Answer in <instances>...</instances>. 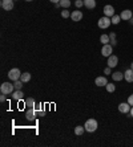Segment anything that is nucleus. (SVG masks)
Listing matches in <instances>:
<instances>
[{
	"label": "nucleus",
	"instance_id": "obj_3",
	"mask_svg": "<svg viewBox=\"0 0 133 147\" xmlns=\"http://www.w3.org/2000/svg\"><path fill=\"white\" fill-rule=\"evenodd\" d=\"M112 24V20H111V17L108 16H102L98 19V28H101V29H107V28H109V25Z\"/></svg>",
	"mask_w": 133,
	"mask_h": 147
},
{
	"label": "nucleus",
	"instance_id": "obj_31",
	"mask_svg": "<svg viewBox=\"0 0 133 147\" xmlns=\"http://www.w3.org/2000/svg\"><path fill=\"white\" fill-rule=\"evenodd\" d=\"M5 96H7V94L1 93V96H0V101H1V102H4V101H5Z\"/></svg>",
	"mask_w": 133,
	"mask_h": 147
},
{
	"label": "nucleus",
	"instance_id": "obj_18",
	"mask_svg": "<svg viewBox=\"0 0 133 147\" xmlns=\"http://www.w3.org/2000/svg\"><path fill=\"white\" fill-rule=\"evenodd\" d=\"M25 106L28 107V109H33L36 106V102L33 98H27L25 99Z\"/></svg>",
	"mask_w": 133,
	"mask_h": 147
},
{
	"label": "nucleus",
	"instance_id": "obj_36",
	"mask_svg": "<svg viewBox=\"0 0 133 147\" xmlns=\"http://www.w3.org/2000/svg\"><path fill=\"white\" fill-rule=\"evenodd\" d=\"M25 1H33V0H25Z\"/></svg>",
	"mask_w": 133,
	"mask_h": 147
},
{
	"label": "nucleus",
	"instance_id": "obj_27",
	"mask_svg": "<svg viewBox=\"0 0 133 147\" xmlns=\"http://www.w3.org/2000/svg\"><path fill=\"white\" fill-rule=\"evenodd\" d=\"M61 17H63V19H68V17H71L69 11H66V9L61 11Z\"/></svg>",
	"mask_w": 133,
	"mask_h": 147
},
{
	"label": "nucleus",
	"instance_id": "obj_28",
	"mask_svg": "<svg viewBox=\"0 0 133 147\" xmlns=\"http://www.w3.org/2000/svg\"><path fill=\"white\" fill-rule=\"evenodd\" d=\"M75 5H76L77 8L83 7V5H84V0H76V1H75Z\"/></svg>",
	"mask_w": 133,
	"mask_h": 147
},
{
	"label": "nucleus",
	"instance_id": "obj_34",
	"mask_svg": "<svg viewBox=\"0 0 133 147\" xmlns=\"http://www.w3.org/2000/svg\"><path fill=\"white\" fill-rule=\"evenodd\" d=\"M130 24H132V25H133V16H132V17H130Z\"/></svg>",
	"mask_w": 133,
	"mask_h": 147
},
{
	"label": "nucleus",
	"instance_id": "obj_4",
	"mask_svg": "<svg viewBox=\"0 0 133 147\" xmlns=\"http://www.w3.org/2000/svg\"><path fill=\"white\" fill-rule=\"evenodd\" d=\"M21 77V72L19 68H14L11 69L10 72H8V78L11 80V81H16V80H20Z\"/></svg>",
	"mask_w": 133,
	"mask_h": 147
},
{
	"label": "nucleus",
	"instance_id": "obj_17",
	"mask_svg": "<svg viewBox=\"0 0 133 147\" xmlns=\"http://www.w3.org/2000/svg\"><path fill=\"white\" fill-rule=\"evenodd\" d=\"M112 78H113V81H121V80H124V73H121V72L112 73Z\"/></svg>",
	"mask_w": 133,
	"mask_h": 147
},
{
	"label": "nucleus",
	"instance_id": "obj_32",
	"mask_svg": "<svg viewBox=\"0 0 133 147\" xmlns=\"http://www.w3.org/2000/svg\"><path fill=\"white\" fill-rule=\"evenodd\" d=\"M51 3H55V4H59L60 3V0H49Z\"/></svg>",
	"mask_w": 133,
	"mask_h": 147
},
{
	"label": "nucleus",
	"instance_id": "obj_14",
	"mask_svg": "<svg viewBox=\"0 0 133 147\" xmlns=\"http://www.w3.org/2000/svg\"><path fill=\"white\" fill-rule=\"evenodd\" d=\"M84 7L88 8V9H95L96 0H84Z\"/></svg>",
	"mask_w": 133,
	"mask_h": 147
},
{
	"label": "nucleus",
	"instance_id": "obj_30",
	"mask_svg": "<svg viewBox=\"0 0 133 147\" xmlns=\"http://www.w3.org/2000/svg\"><path fill=\"white\" fill-rule=\"evenodd\" d=\"M128 103H129L130 106H133V94H130V96L128 97Z\"/></svg>",
	"mask_w": 133,
	"mask_h": 147
},
{
	"label": "nucleus",
	"instance_id": "obj_33",
	"mask_svg": "<svg viewBox=\"0 0 133 147\" xmlns=\"http://www.w3.org/2000/svg\"><path fill=\"white\" fill-rule=\"evenodd\" d=\"M129 113H130V117H133V106L130 107V111H129Z\"/></svg>",
	"mask_w": 133,
	"mask_h": 147
},
{
	"label": "nucleus",
	"instance_id": "obj_20",
	"mask_svg": "<svg viewBox=\"0 0 133 147\" xmlns=\"http://www.w3.org/2000/svg\"><path fill=\"white\" fill-rule=\"evenodd\" d=\"M20 80L24 82V84H25V82H29V81H31V74H29L28 72H27V73H21Z\"/></svg>",
	"mask_w": 133,
	"mask_h": 147
},
{
	"label": "nucleus",
	"instance_id": "obj_13",
	"mask_svg": "<svg viewBox=\"0 0 133 147\" xmlns=\"http://www.w3.org/2000/svg\"><path fill=\"white\" fill-rule=\"evenodd\" d=\"M124 78L126 82H133V69H128L124 73Z\"/></svg>",
	"mask_w": 133,
	"mask_h": 147
},
{
	"label": "nucleus",
	"instance_id": "obj_25",
	"mask_svg": "<svg viewBox=\"0 0 133 147\" xmlns=\"http://www.w3.org/2000/svg\"><path fill=\"white\" fill-rule=\"evenodd\" d=\"M105 89H107V92H108V93H113L116 90V85H115V84H107Z\"/></svg>",
	"mask_w": 133,
	"mask_h": 147
},
{
	"label": "nucleus",
	"instance_id": "obj_19",
	"mask_svg": "<svg viewBox=\"0 0 133 147\" xmlns=\"http://www.w3.org/2000/svg\"><path fill=\"white\" fill-rule=\"evenodd\" d=\"M100 41L102 42V45L109 44V42H111V37H109V34H101V36H100Z\"/></svg>",
	"mask_w": 133,
	"mask_h": 147
},
{
	"label": "nucleus",
	"instance_id": "obj_15",
	"mask_svg": "<svg viewBox=\"0 0 133 147\" xmlns=\"http://www.w3.org/2000/svg\"><path fill=\"white\" fill-rule=\"evenodd\" d=\"M12 97H14V99H16V101H21V99L24 98V93L21 92V90H15V92L12 93Z\"/></svg>",
	"mask_w": 133,
	"mask_h": 147
},
{
	"label": "nucleus",
	"instance_id": "obj_2",
	"mask_svg": "<svg viewBox=\"0 0 133 147\" xmlns=\"http://www.w3.org/2000/svg\"><path fill=\"white\" fill-rule=\"evenodd\" d=\"M0 92L4 93V94H12V93L15 92L14 84H11V82H3V84L0 85Z\"/></svg>",
	"mask_w": 133,
	"mask_h": 147
},
{
	"label": "nucleus",
	"instance_id": "obj_10",
	"mask_svg": "<svg viewBox=\"0 0 133 147\" xmlns=\"http://www.w3.org/2000/svg\"><path fill=\"white\" fill-rule=\"evenodd\" d=\"M71 19H72V21H80L83 19V12L81 11H73L71 13Z\"/></svg>",
	"mask_w": 133,
	"mask_h": 147
},
{
	"label": "nucleus",
	"instance_id": "obj_21",
	"mask_svg": "<svg viewBox=\"0 0 133 147\" xmlns=\"http://www.w3.org/2000/svg\"><path fill=\"white\" fill-rule=\"evenodd\" d=\"M23 84H24V82L21 81V80H16V81H14L15 90H21V88H23Z\"/></svg>",
	"mask_w": 133,
	"mask_h": 147
},
{
	"label": "nucleus",
	"instance_id": "obj_7",
	"mask_svg": "<svg viewBox=\"0 0 133 147\" xmlns=\"http://www.w3.org/2000/svg\"><path fill=\"white\" fill-rule=\"evenodd\" d=\"M107 64H108L109 68H115V66H117V64H119V57H117V56H115V55H111L108 57Z\"/></svg>",
	"mask_w": 133,
	"mask_h": 147
},
{
	"label": "nucleus",
	"instance_id": "obj_24",
	"mask_svg": "<svg viewBox=\"0 0 133 147\" xmlns=\"http://www.w3.org/2000/svg\"><path fill=\"white\" fill-rule=\"evenodd\" d=\"M111 20H112V24L117 25L121 21V17H120V15H113L112 17H111Z\"/></svg>",
	"mask_w": 133,
	"mask_h": 147
},
{
	"label": "nucleus",
	"instance_id": "obj_26",
	"mask_svg": "<svg viewBox=\"0 0 133 147\" xmlns=\"http://www.w3.org/2000/svg\"><path fill=\"white\" fill-rule=\"evenodd\" d=\"M109 37H111V42H109V44L112 45V47H113V45L116 47V44H117V41H116V33H115V32H112V33H109Z\"/></svg>",
	"mask_w": 133,
	"mask_h": 147
},
{
	"label": "nucleus",
	"instance_id": "obj_1",
	"mask_svg": "<svg viewBox=\"0 0 133 147\" xmlns=\"http://www.w3.org/2000/svg\"><path fill=\"white\" fill-rule=\"evenodd\" d=\"M84 127H85V131H88V133H95V131L97 130V127H98L97 121L93 119V118H91V119H88L87 122H85Z\"/></svg>",
	"mask_w": 133,
	"mask_h": 147
},
{
	"label": "nucleus",
	"instance_id": "obj_35",
	"mask_svg": "<svg viewBox=\"0 0 133 147\" xmlns=\"http://www.w3.org/2000/svg\"><path fill=\"white\" fill-rule=\"evenodd\" d=\"M130 69H133V62H132V64H130Z\"/></svg>",
	"mask_w": 133,
	"mask_h": 147
},
{
	"label": "nucleus",
	"instance_id": "obj_8",
	"mask_svg": "<svg viewBox=\"0 0 133 147\" xmlns=\"http://www.w3.org/2000/svg\"><path fill=\"white\" fill-rule=\"evenodd\" d=\"M119 111L120 113H124V114L129 113L130 111V105L128 102H121L119 105Z\"/></svg>",
	"mask_w": 133,
	"mask_h": 147
},
{
	"label": "nucleus",
	"instance_id": "obj_11",
	"mask_svg": "<svg viewBox=\"0 0 133 147\" xmlns=\"http://www.w3.org/2000/svg\"><path fill=\"white\" fill-rule=\"evenodd\" d=\"M115 15V8L112 5H105L104 7V16H108V17H112Z\"/></svg>",
	"mask_w": 133,
	"mask_h": 147
},
{
	"label": "nucleus",
	"instance_id": "obj_16",
	"mask_svg": "<svg viewBox=\"0 0 133 147\" xmlns=\"http://www.w3.org/2000/svg\"><path fill=\"white\" fill-rule=\"evenodd\" d=\"M25 117H27V119L28 121H33L36 118V110L35 109H28V111H27Z\"/></svg>",
	"mask_w": 133,
	"mask_h": 147
},
{
	"label": "nucleus",
	"instance_id": "obj_5",
	"mask_svg": "<svg viewBox=\"0 0 133 147\" xmlns=\"http://www.w3.org/2000/svg\"><path fill=\"white\" fill-rule=\"evenodd\" d=\"M0 5H1V8L4 11H12L15 7V1L14 0H1Z\"/></svg>",
	"mask_w": 133,
	"mask_h": 147
},
{
	"label": "nucleus",
	"instance_id": "obj_6",
	"mask_svg": "<svg viewBox=\"0 0 133 147\" xmlns=\"http://www.w3.org/2000/svg\"><path fill=\"white\" fill-rule=\"evenodd\" d=\"M112 51H113L112 45L105 44V45H102V48H101V55L104 56V57H109V56L112 55Z\"/></svg>",
	"mask_w": 133,
	"mask_h": 147
},
{
	"label": "nucleus",
	"instance_id": "obj_12",
	"mask_svg": "<svg viewBox=\"0 0 133 147\" xmlns=\"http://www.w3.org/2000/svg\"><path fill=\"white\" fill-rule=\"evenodd\" d=\"M132 11L130 9H124L121 13H120V17H121V20H130V17H132Z\"/></svg>",
	"mask_w": 133,
	"mask_h": 147
},
{
	"label": "nucleus",
	"instance_id": "obj_9",
	"mask_svg": "<svg viewBox=\"0 0 133 147\" xmlns=\"http://www.w3.org/2000/svg\"><path fill=\"white\" fill-rule=\"evenodd\" d=\"M95 84L97 86H107V84H108V80H107V77L105 76H100V77H97V78L95 80Z\"/></svg>",
	"mask_w": 133,
	"mask_h": 147
},
{
	"label": "nucleus",
	"instance_id": "obj_37",
	"mask_svg": "<svg viewBox=\"0 0 133 147\" xmlns=\"http://www.w3.org/2000/svg\"><path fill=\"white\" fill-rule=\"evenodd\" d=\"M14 1H15V0H14Z\"/></svg>",
	"mask_w": 133,
	"mask_h": 147
},
{
	"label": "nucleus",
	"instance_id": "obj_23",
	"mask_svg": "<svg viewBox=\"0 0 133 147\" xmlns=\"http://www.w3.org/2000/svg\"><path fill=\"white\" fill-rule=\"evenodd\" d=\"M59 5H60V7H63L64 9H66V8L71 5V0H60Z\"/></svg>",
	"mask_w": 133,
	"mask_h": 147
},
{
	"label": "nucleus",
	"instance_id": "obj_22",
	"mask_svg": "<svg viewBox=\"0 0 133 147\" xmlns=\"http://www.w3.org/2000/svg\"><path fill=\"white\" fill-rule=\"evenodd\" d=\"M84 131H85V127H83V126H76L75 127V134H76V135H83Z\"/></svg>",
	"mask_w": 133,
	"mask_h": 147
},
{
	"label": "nucleus",
	"instance_id": "obj_29",
	"mask_svg": "<svg viewBox=\"0 0 133 147\" xmlns=\"http://www.w3.org/2000/svg\"><path fill=\"white\" fill-rule=\"evenodd\" d=\"M112 68H109V66H107V68L104 69V73L105 74H112V70H111Z\"/></svg>",
	"mask_w": 133,
	"mask_h": 147
}]
</instances>
